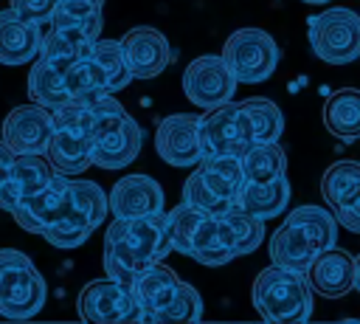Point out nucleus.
<instances>
[{"label":"nucleus","mask_w":360,"mask_h":324,"mask_svg":"<svg viewBox=\"0 0 360 324\" xmlns=\"http://www.w3.org/2000/svg\"><path fill=\"white\" fill-rule=\"evenodd\" d=\"M169 251L166 211L146 217H112L104 234V270L110 279L129 285L143 268L160 262Z\"/></svg>","instance_id":"1"},{"label":"nucleus","mask_w":360,"mask_h":324,"mask_svg":"<svg viewBox=\"0 0 360 324\" xmlns=\"http://www.w3.org/2000/svg\"><path fill=\"white\" fill-rule=\"evenodd\" d=\"M335 239H338V220L332 208L326 211L321 206H298L273 231L270 262L307 273L312 259L323 248H332Z\"/></svg>","instance_id":"2"},{"label":"nucleus","mask_w":360,"mask_h":324,"mask_svg":"<svg viewBox=\"0 0 360 324\" xmlns=\"http://www.w3.org/2000/svg\"><path fill=\"white\" fill-rule=\"evenodd\" d=\"M250 299L259 316L273 324H298L312 316V287L307 273L273 262L253 279Z\"/></svg>","instance_id":"3"},{"label":"nucleus","mask_w":360,"mask_h":324,"mask_svg":"<svg viewBox=\"0 0 360 324\" xmlns=\"http://www.w3.org/2000/svg\"><path fill=\"white\" fill-rule=\"evenodd\" d=\"M48 285L37 265L17 248H0V316L31 318L45 307Z\"/></svg>","instance_id":"4"},{"label":"nucleus","mask_w":360,"mask_h":324,"mask_svg":"<svg viewBox=\"0 0 360 324\" xmlns=\"http://www.w3.org/2000/svg\"><path fill=\"white\" fill-rule=\"evenodd\" d=\"M70 189H73V208L62 220H56L53 225H48L42 231V237L53 248H65V251L84 245L87 237L110 214V197L98 183L70 177Z\"/></svg>","instance_id":"5"},{"label":"nucleus","mask_w":360,"mask_h":324,"mask_svg":"<svg viewBox=\"0 0 360 324\" xmlns=\"http://www.w3.org/2000/svg\"><path fill=\"white\" fill-rule=\"evenodd\" d=\"M309 45L326 65H349L360 56V14L343 6L309 17Z\"/></svg>","instance_id":"6"},{"label":"nucleus","mask_w":360,"mask_h":324,"mask_svg":"<svg viewBox=\"0 0 360 324\" xmlns=\"http://www.w3.org/2000/svg\"><path fill=\"white\" fill-rule=\"evenodd\" d=\"M225 65L236 76V82L256 85L273 76L278 65V45L276 39L262 28H236L222 45Z\"/></svg>","instance_id":"7"},{"label":"nucleus","mask_w":360,"mask_h":324,"mask_svg":"<svg viewBox=\"0 0 360 324\" xmlns=\"http://www.w3.org/2000/svg\"><path fill=\"white\" fill-rule=\"evenodd\" d=\"M200 144L202 155H236L242 158L256 141L250 130V118L242 101H225L205 116H200Z\"/></svg>","instance_id":"8"},{"label":"nucleus","mask_w":360,"mask_h":324,"mask_svg":"<svg viewBox=\"0 0 360 324\" xmlns=\"http://www.w3.org/2000/svg\"><path fill=\"white\" fill-rule=\"evenodd\" d=\"M79 318L93 324H115V321H141L143 313L129 290V285L118 279H93L82 287L79 299Z\"/></svg>","instance_id":"9"},{"label":"nucleus","mask_w":360,"mask_h":324,"mask_svg":"<svg viewBox=\"0 0 360 324\" xmlns=\"http://www.w3.org/2000/svg\"><path fill=\"white\" fill-rule=\"evenodd\" d=\"M183 93L191 104L202 110H214L233 99L236 93V76L225 65L219 54H202L191 59L183 70Z\"/></svg>","instance_id":"10"},{"label":"nucleus","mask_w":360,"mask_h":324,"mask_svg":"<svg viewBox=\"0 0 360 324\" xmlns=\"http://www.w3.org/2000/svg\"><path fill=\"white\" fill-rule=\"evenodd\" d=\"M73 208V189H70V177L68 175H53V180L22 197L14 208L11 217L17 220V225L28 234H42L48 225H53L56 220H62L68 211Z\"/></svg>","instance_id":"11"},{"label":"nucleus","mask_w":360,"mask_h":324,"mask_svg":"<svg viewBox=\"0 0 360 324\" xmlns=\"http://www.w3.org/2000/svg\"><path fill=\"white\" fill-rule=\"evenodd\" d=\"M155 152L169 166H197L202 161L200 144V116L174 113L166 116L155 130Z\"/></svg>","instance_id":"12"},{"label":"nucleus","mask_w":360,"mask_h":324,"mask_svg":"<svg viewBox=\"0 0 360 324\" xmlns=\"http://www.w3.org/2000/svg\"><path fill=\"white\" fill-rule=\"evenodd\" d=\"M51 135H53V113L34 101L17 104L14 110H8L3 121V141L11 147L14 155H28V152L45 155Z\"/></svg>","instance_id":"13"},{"label":"nucleus","mask_w":360,"mask_h":324,"mask_svg":"<svg viewBox=\"0 0 360 324\" xmlns=\"http://www.w3.org/2000/svg\"><path fill=\"white\" fill-rule=\"evenodd\" d=\"M118 42H121V51L132 70V79H155L166 70L172 51H169V39L158 28L135 25V28L124 31V37Z\"/></svg>","instance_id":"14"},{"label":"nucleus","mask_w":360,"mask_h":324,"mask_svg":"<svg viewBox=\"0 0 360 324\" xmlns=\"http://www.w3.org/2000/svg\"><path fill=\"white\" fill-rule=\"evenodd\" d=\"M141 138L143 132L138 121L132 116H124V121H118L115 127H110L107 132L90 141V166H98V169L129 166L141 152Z\"/></svg>","instance_id":"15"},{"label":"nucleus","mask_w":360,"mask_h":324,"mask_svg":"<svg viewBox=\"0 0 360 324\" xmlns=\"http://www.w3.org/2000/svg\"><path fill=\"white\" fill-rule=\"evenodd\" d=\"M107 197H110L112 217H146V214L163 211V189L149 175L121 177Z\"/></svg>","instance_id":"16"},{"label":"nucleus","mask_w":360,"mask_h":324,"mask_svg":"<svg viewBox=\"0 0 360 324\" xmlns=\"http://www.w3.org/2000/svg\"><path fill=\"white\" fill-rule=\"evenodd\" d=\"M307 282L318 296L326 299L346 296L349 290H354V256H349L335 245L323 248L307 268Z\"/></svg>","instance_id":"17"},{"label":"nucleus","mask_w":360,"mask_h":324,"mask_svg":"<svg viewBox=\"0 0 360 324\" xmlns=\"http://www.w3.org/2000/svg\"><path fill=\"white\" fill-rule=\"evenodd\" d=\"M53 175L56 172H53L48 155H37V152L17 155L14 166H11V175L0 183V208L11 211L22 197L45 189L53 180Z\"/></svg>","instance_id":"18"},{"label":"nucleus","mask_w":360,"mask_h":324,"mask_svg":"<svg viewBox=\"0 0 360 324\" xmlns=\"http://www.w3.org/2000/svg\"><path fill=\"white\" fill-rule=\"evenodd\" d=\"M42 25L22 20L11 6L0 11V65H25L39 56Z\"/></svg>","instance_id":"19"},{"label":"nucleus","mask_w":360,"mask_h":324,"mask_svg":"<svg viewBox=\"0 0 360 324\" xmlns=\"http://www.w3.org/2000/svg\"><path fill=\"white\" fill-rule=\"evenodd\" d=\"M180 279L177 273L169 268V265H160V262H152L149 268H143L132 282H129V290L143 313V318H152L158 310H163L172 299H174V290H177Z\"/></svg>","instance_id":"20"},{"label":"nucleus","mask_w":360,"mask_h":324,"mask_svg":"<svg viewBox=\"0 0 360 324\" xmlns=\"http://www.w3.org/2000/svg\"><path fill=\"white\" fill-rule=\"evenodd\" d=\"M96 39L87 37L82 28H56L48 25V31H42V45H39V56L53 65L56 70H68L70 65H76L79 59L93 54Z\"/></svg>","instance_id":"21"},{"label":"nucleus","mask_w":360,"mask_h":324,"mask_svg":"<svg viewBox=\"0 0 360 324\" xmlns=\"http://www.w3.org/2000/svg\"><path fill=\"white\" fill-rule=\"evenodd\" d=\"M323 127L346 144L360 138V90L357 87H338L326 96Z\"/></svg>","instance_id":"22"},{"label":"nucleus","mask_w":360,"mask_h":324,"mask_svg":"<svg viewBox=\"0 0 360 324\" xmlns=\"http://www.w3.org/2000/svg\"><path fill=\"white\" fill-rule=\"evenodd\" d=\"M45 155H48L56 175L76 177L90 166V138L82 132H73V130L53 127V135L48 141Z\"/></svg>","instance_id":"23"},{"label":"nucleus","mask_w":360,"mask_h":324,"mask_svg":"<svg viewBox=\"0 0 360 324\" xmlns=\"http://www.w3.org/2000/svg\"><path fill=\"white\" fill-rule=\"evenodd\" d=\"M290 203V183H287V175L276 177V180H267V183H248L242 186L239 197H236V206L245 208L248 214L259 217V220H270V217H278Z\"/></svg>","instance_id":"24"},{"label":"nucleus","mask_w":360,"mask_h":324,"mask_svg":"<svg viewBox=\"0 0 360 324\" xmlns=\"http://www.w3.org/2000/svg\"><path fill=\"white\" fill-rule=\"evenodd\" d=\"M197 172L202 180L228 203L236 206V197L245 186V172H242V158L236 155H202L197 163Z\"/></svg>","instance_id":"25"},{"label":"nucleus","mask_w":360,"mask_h":324,"mask_svg":"<svg viewBox=\"0 0 360 324\" xmlns=\"http://www.w3.org/2000/svg\"><path fill=\"white\" fill-rule=\"evenodd\" d=\"M219 228H222V237H225V242H228L233 256L253 254L264 239V220L248 214L239 206H233L225 214H219Z\"/></svg>","instance_id":"26"},{"label":"nucleus","mask_w":360,"mask_h":324,"mask_svg":"<svg viewBox=\"0 0 360 324\" xmlns=\"http://www.w3.org/2000/svg\"><path fill=\"white\" fill-rule=\"evenodd\" d=\"M28 99L39 107H48V110L68 104L70 93L65 85V73L56 70L53 65H48L42 56H37L31 70H28Z\"/></svg>","instance_id":"27"},{"label":"nucleus","mask_w":360,"mask_h":324,"mask_svg":"<svg viewBox=\"0 0 360 324\" xmlns=\"http://www.w3.org/2000/svg\"><path fill=\"white\" fill-rule=\"evenodd\" d=\"M321 194L332 211L349 206L360 194V161H335L321 177Z\"/></svg>","instance_id":"28"},{"label":"nucleus","mask_w":360,"mask_h":324,"mask_svg":"<svg viewBox=\"0 0 360 324\" xmlns=\"http://www.w3.org/2000/svg\"><path fill=\"white\" fill-rule=\"evenodd\" d=\"M188 256H194L200 265H208V268H219V265H228L233 259V254H231V248H228V242L222 237L219 217L202 214V220L194 228Z\"/></svg>","instance_id":"29"},{"label":"nucleus","mask_w":360,"mask_h":324,"mask_svg":"<svg viewBox=\"0 0 360 324\" xmlns=\"http://www.w3.org/2000/svg\"><path fill=\"white\" fill-rule=\"evenodd\" d=\"M242 172L248 183H267L281 175H287V155L278 141H264L253 144L242 155Z\"/></svg>","instance_id":"30"},{"label":"nucleus","mask_w":360,"mask_h":324,"mask_svg":"<svg viewBox=\"0 0 360 324\" xmlns=\"http://www.w3.org/2000/svg\"><path fill=\"white\" fill-rule=\"evenodd\" d=\"M65 85H68L70 99L84 101V104H90V101L104 99V96L112 93L110 85H107V76H104V70L98 68V62L93 59V54L84 56V59H79L76 65H70V68L65 70Z\"/></svg>","instance_id":"31"},{"label":"nucleus","mask_w":360,"mask_h":324,"mask_svg":"<svg viewBox=\"0 0 360 324\" xmlns=\"http://www.w3.org/2000/svg\"><path fill=\"white\" fill-rule=\"evenodd\" d=\"M48 25H56V28H82L87 37L98 39V34H101V6L87 3V0H59Z\"/></svg>","instance_id":"32"},{"label":"nucleus","mask_w":360,"mask_h":324,"mask_svg":"<svg viewBox=\"0 0 360 324\" xmlns=\"http://www.w3.org/2000/svg\"><path fill=\"white\" fill-rule=\"evenodd\" d=\"M248 118H250V130H253V141L264 144V141H278L284 132V116L278 110L276 101L264 99V96H253L242 101Z\"/></svg>","instance_id":"33"},{"label":"nucleus","mask_w":360,"mask_h":324,"mask_svg":"<svg viewBox=\"0 0 360 324\" xmlns=\"http://www.w3.org/2000/svg\"><path fill=\"white\" fill-rule=\"evenodd\" d=\"M93 59H96L98 68L104 70L107 85H110L112 93L124 90V87L132 82V70H129V65H127V56H124L118 39H101V37H98L96 45H93Z\"/></svg>","instance_id":"34"},{"label":"nucleus","mask_w":360,"mask_h":324,"mask_svg":"<svg viewBox=\"0 0 360 324\" xmlns=\"http://www.w3.org/2000/svg\"><path fill=\"white\" fill-rule=\"evenodd\" d=\"M200 318H202V296L194 285L183 279L174 290V299L152 316V321H160V324H183V321H200Z\"/></svg>","instance_id":"35"},{"label":"nucleus","mask_w":360,"mask_h":324,"mask_svg":"<svg viewBox=\"0 0 360 324\" xmlns=\"http://www.w3.org/2000/svg\"><path fill=\"white\" fill-rule=\"evenodd\" d=\"M205 211L194 208V206H186V203H177L172 211H166V231H169V242H172V251H180L188 256L191 251V237H194V228L197 223L202 220Z\"/></svg>","instance_id":"36"},{"label":"nucleus","mask_w":360,"mask_h":324,"mask_svg":"<svg viewBox=\"0 0 360 324\" xmlns=\"http://www.w3.org/2000/svg\"><path fill=\"white\" fill-rule=\"evenodd\" d=\"M183 203L186 206H194V208H200V211H205V214H214V217H219V214H225L228 208H233V203H228V200H222L205 180H202V175L197 172V166H194V172L186 177V183H183Z\"/></svg>","instance_id":"37"},{"label":"nucleus","mask_w":360,"mask_h":324,"mask_svg":"<svg viewBox=\"0 0 360 324\" xmlns=\"http://www.w3.org/2000/svg\"><path fill=\"white\" fill-rule=\"evenodd\" d=\"M59 0H8V6L28 23H37V25H45L51 23V14L56 8Z\"/></svg>","instance_id":"38"},{"label":"nucleus","mask_w":360,"mask_h":324,"mask_svg":"<svg viewBox=\"0 0 360 324\" xmlns=\"http://www.w3.org/2000/svg\"><path fill=\"white\" fill-rule=\"evenodd\" d=\"M332 214H335L338 225H343V228L360 234V194H357L349 206H343V208H338V211H332Z\"/></svg>","instance_id":"39"},{"label":"nucleus","mask_w":360,"mask_h":324,"mask_svg":"<svg viewBox=\"0 0 360 324\" xmlns=\"http://www.w3.org/2000/svg\"><path fill=\"white\" fill-rule=\"evenodd\" d=\"M14 158H17V155L11 152V147H8V144H6L3 138H0V183H3V180H6L8 175H11V166H14Z\"/></svg>","instance_id":"40"},{"label":"nucleus","mask_w":360,"mask_h":324,"mask_svg":"<svg viewBox=\"0 0 360 324\" xmlns=\"http://www.w3.org/2000/svg\"><path fill=\"white\" fill-rule=\"evenodd\" d=\"M354 290L360 293V254L354 256Z\"/></svg>","instance_id":"41"},{"label":"nucleus","mask_w":360,"mask_h":324,"mask_svg":"<svg viewBox=\"0 0 360 324\" xmlns=\"http://www.w3.org/2000/svg\"><path fill=\"white\" fill-rule=\"evenodd\" d=\"M301 3H309V6H323V3H329V0H301Z\"/></svg>","instance_id":"42"},{"label":"nucleus","mask_w":360,"mask_h":324,"mask_svg":"<svg viewBox=\"0 0 360 324\" xmlns=\"http://www.w3.org/2000/svg\"><path fill=\"white\" fill-rule=\"evenodd\" d=\"M87 3H96V6H104V0H87Z\"/></svg>","instance_id":"43"}]
</instances>
